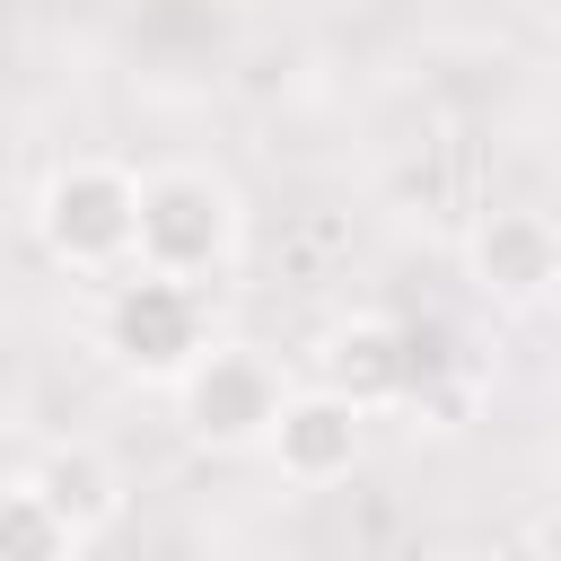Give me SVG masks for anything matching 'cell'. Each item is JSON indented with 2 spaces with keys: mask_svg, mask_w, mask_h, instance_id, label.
I'll return each instance as SVG.
<instances>
[{
  "mask_svg": "<svg viewBox=\"0 0 561 561\" xmlns=\"http://www.w3.org/2000/svg\"><path fill=\"white\" fill-rule=\"evenodd\" d=\"M316 386H333V394L359 403V412L403 403V394L421 386V342H412V324H394V316H351V324H333L324 351H316Z\"/></svg>",
  "mask_w": 561,
  "mask_h": 561,
  "instance_id": "5",
  "label": "cell"
},
{
  "mask_svg": "<svg viewBox=\"0 0 561 561\" xmlns=\"http://www.w3.org/2000/svg\"><path fill=\"white\" fill-rule=\"evenodd\" d=\"M280 394H289V386H280V368H272L263 351H245V342H202V359L175 377V421H184L193 447L245 456V447L272 438Z\"/></svg>",
  "mask_w": 561,
  "mask_h": 561,
  "instance_id": "4",
  "label": "cell"
},
{
  "mask_svg": "<svg viewBox=\"0 0 561 561\" xmlns=\"http://www.w3.org/2000/svg\"><path fill=\"white\" fill-rule=\"evenodd\" d=\"M465 272H473L482 298L535 307V298H552V280H561V228H552L543 210H482L473 237H465Z\"/></svg>",
  "mask_w": 561,
  "mask_h": 561,
  "instance_id": "7",
  "label": "cell"
},
{
  "mask_svg": "<svg viewBox=\"0 0 561 561\" xmlns=\"http://www.w3.org/2000/svg\"><path fill=\"white\" fill-rule=\"evenodd\" d=\"M535 561H561V508L535 517Z\"/></svg>",
  "mask_w": 561,
  "mask_h": 561,
  "instance_id": "10",
  "label": "cell"
},
{
  "mask_svg": "<svg viewBox=\"0 0 561 561\" xmlns=\"http://www.w3.org/2000/svg\"><path fill=\"white\" fill-rule=\"evenodd\" d=\"M237 254V193L202 167H158L140 175V272H175V280H210Z\"/></svg>",
  "mask_w": 561,
  "mask_h": 561,
  "instance_id": "2",
  "label": "cell"
},
{
  "mask_svg": "<svg viewBox=\"0 0 561 561\" xmlns=\"http://www.w3.org/2000/svg\"><path fill=\"white\" fill-rule=\"evenodd\" d=\"M359 447H368V412L342 403L333 386L280 394V421H272V438H263V456L280 465V482H307V491L342 482V473L359 465Z\"/></svg>",
  "mask_w": 561,
  "mask_h": 561,
  "instance_id": "6",
  "label": "cell"
},
{
  "mask_svg": "<svg viewBox=\"0 0 561 561\" xmlns=\"http://www.w3.org/2000/svg\"><path fill=\"white\" fill-rule=\"evenodd\" d=\"M552 298H561V280H552Z\"/></svg>",
  "mask_w": 561,
  "mask_h": 561,
  "instance_id": "11",
  "label": "cell"
},
{
  "mask_svg": "<svg viewBox=\"0 0 561 561\" xmlns=\"http://www.w3.org/2000/svg\"><path fill=\"white\" fill-rule=\"evenodd\" d=\"M0 561H79V535H70L26 482H9V491H0Z\"/></svg>",
  "mask_w": 561,
  "mask_h": 561,
  "instance_id": "9",
  "label": "cell"
},
{
  "mask_svg": "<svg viewBox=\"0 0 561 561\" xmlns=\"http://www.w3.org/2000/svg\"><path fill=\"white\" fill-rule=\"evenodd\" d=\"M210 342V307H202V280H175V272H123L114 298H105V351L114 368L149 377V386H175Z\"/></svg>",
  "mask_w": 561,
  "mask_h": 561,
  "instance_id": "3",
  "label": "cell"
},
{
  "mask_svg": "<svg viewBox=\"0 0 561 561\" xmlns=\"http://www.w3.org/2000/svg\"><path fill=\"white\" fill-rule=\"evenodd\" d=\"M35 237L61 272H131L140 245V175L114 158H70L35 193Z\"/></svg>",
  "mask_w": 561,
  "mask_h": 561,
  "instance_id": "1",
  "label": "cell"
},
{
  "mask_svg": "<svg viewBox=\"0 0 561 561\" xmlns=\"http://www.w3.org/2000/svg\"><path fill=\"white\" fill-rule=\"evenodd\" d=\"M26 491L88 543V535H105L114 517H123V473L96 456V447H44V465L26 473Z\"/></svg>",
  "mask_w": 561,
  "mask_h": 561,
  "instance_id": "8",
  "label": "cell"
}]
</instances>
